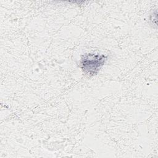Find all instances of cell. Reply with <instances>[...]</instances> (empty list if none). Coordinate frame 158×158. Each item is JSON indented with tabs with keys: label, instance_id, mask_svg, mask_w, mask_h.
<instances>
[{
	"label": "cell",
	"instance_id": "obj_1",
	"mask_svg": "<svg viewBox=\"0 0 158 158\" xmlns=\"http://www.w3.org/2000/svg\"><path fill=\"white\" fill-rule=\"evenodd\" d=\"M106 60L107 56L104 54H85L81 56L79 66L85 73L94 76L98 73Z\"/></svg>",
	"mask_w": 158,
	"mask_h": 158
}]
</instances>
